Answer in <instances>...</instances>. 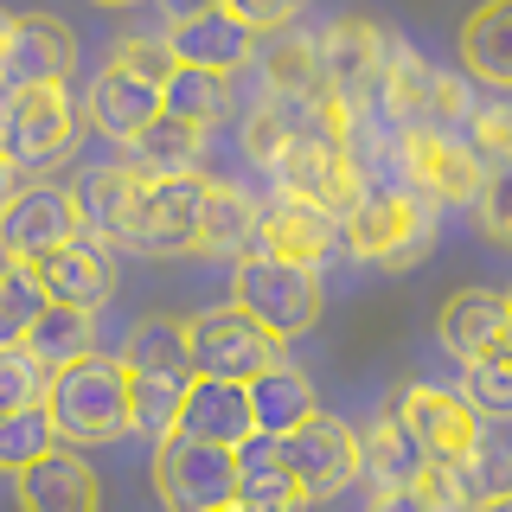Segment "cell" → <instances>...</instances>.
I'll return each instance as SVG.
<instances>
[{
  "instance_id": "6da1fadb",
  "label": "cell",
  "mask_w": 512,
  "mask_h": 512,
  "mask_svg": "<svg viewBox=\"0 0 512 512\" xmlns=\"http://www.w3.org/2000/svg\"><path fill=\"white\" fill-rule=\"evenodd\" d=\"M52 423H58V442H77V448H103L135 429V397H128V365L122 352L103 359V352H84V359L58 365L52 372Z\"/></svg>"
},
{
  "instance_id": "7a4b0ae2",
  "label": "cell",
  "mask_w": 512,
  "mask_h": 512,
  "mask_svg": "<svg viewBox=\"0 0 512 512\" xmlns=\"http://www.w3.org/2000/svg\"><path fill=\"white\" fill-rule=\"evenodd\" d=\"M340 244L372 269H416L436 244V199L423 192H365L359 205L340 218Z\"/></svg>"
},
{
  "instance_id": "3957f363",
  "label": "cell",
  "mask_w": 512,
  "mask_h": 512,
  "mask_svg": "<svg viewBox=\"0 0 512 512\" xmlns=\"http://www.w3.org/2000/svg\"><path fill=\"white\" fill-rule=\"evenodd\" d=\"M231 301L250 308L276 340H295L308 333L327 295H320V269L314 263H295V256H276V250H244L231 269Z\"/></svg>"
},
{
  "instance_id": "277c9868",
  "label": "cell",
  "mask_w": 512,
  "mask_h": 512,
  "mask_svg": "<svg viewBox=\"0 0 512 512\" xmlns=\"http://www.w3.org/2000/svg\"><path fill=\"white\" fill-rule=\"evenodd\" d=\"M352 148H359V141L333 135V128H320L308 116L301 135L288 141V154L269 173H276L282 199H301V205H314V212H327V218H346L352 205L365 199V173H359V160H352Z\"/></svg>"
},
{
  "instance_id": "5b68a950",
  "label": "cell",
  "mask_w": 512,
  "mask_h": 512,
  "mask_svg": "<svg viewBox=\"0 0 512 512\" xmlns=\"http://www.w3.org/2000/svg\"><path fill=\"white\" fill-rule=\"evenodd\" d=\"M0 148L20 173H52L77 148V103L64 84H20L0 96Z\"/></svg>"
},
{
  "instance_id": "8992f818",
  "label": "cell",
  "mask_w": 512,
  "mask_h": 512,
  "mask_svg": "<svg viewBox=\"0 0 512 512\" xmlns=\"http://www.w3.org/2000/svg\"><path fill=\"white\" fill-rule=\"evenodd\" d=\"M372 109H378L384 128H468L474 96L461 77H448L429 58L391 45V64H384V84H378Z\"/></svg>"
},
{
  "instance_id": "52a82bcc",
  "label": "cell",
  "mask_w": 512,
  "mask_h": 512,
  "mask_svg": "<svg viewBox=\"0 0 512 512\" xmlns=\"http://www.w3.org/2000/svg\"><path fill=\"white\" fill-rule=\"evenodd\" d=\"M154 493L173 512L237 506V448L205 442L192 429H173L167 442H154Z\"/></svg>"
},
{
  "instance_id": "ba28073f",
  "label": "cell",
  "mask_w": 512,
  "mask_h": 512,
  "mask_svg": "<svg viewBox=\"0 0 512 512\" xmlns=\"http://www.w3.org/2000/svg\"><path fill=\"white\" fill-rule=\"evenodd\" d=\"M391 160H397V173L436 205H468L480 173H487L480 148L468 135H455V128H391Z\"/></svg>"
},
{
  "instance_id": "9c48e42d",
  "label": "cell",
  "mask_w": 512,
  "mask_h": 512,
  "mask_svg": "<svg viewBox=\"0 0 512 512\" xmlns=\"http://www.w3.org/2000/svg\"><path fill=\"white\" fill-rule=\"evenodd\" d=\"M186 340H192V365L199 372H212V378H256V372H269V365L282 359V340L263 327L250 308H212V314H192L186 320Z\"/></svg>"
},
{
  "instance_id": "30bf717a",
  "label": "cell",
  "mask_w": 512,
  "mask_h": 512,
  "mask_svg": "<svg viewBox=\"0 0 512 512\" xmlns=\"http://www.w3.org/2000/svg\"><path fill=\"white\" fill-rule=\"evenodd\" d=\"M282 461H288V474H295L301 500H333V493H346L352 480L365 474L359 436H352L346 423H333V416H308L301 429H288Z\"/></svg>"
},
{
  "instance_id": "8fae6325",
  "label": "cell",
  "mask_w": 512,
  "mask_h": 512,
  "mask_svg": "<svg viewBox=\"0 0 512 512\" xmlns=\"http://www.w3.org/2000/svg\"><path fill=\"white\" fill-rule=\"evenodd\" d=\"M384 64H391V39H384V26L372 20H333L320 32V77H327V90H340L352 109H372L378 103V84H384Z\"/></svg>"
},
{
  "instance_id": "7c38bea8",
  "label": "cell",
  "mask_w": 512,
  "mask_h": 512,
  "mask_svg": "<svg viewBox=\"0 0 512 512\" xmlns=\"http://www.w3.org/2000/svg\"><path fill=\"white\" fill-rule=\"evenodd\" d=\"M77 231H84V199L64 186H13L0 199V250H13V256L39 263L45 250H58Z\"/></svg>"
},
{
  "instance_id": "4fadbf2b",
  "label": "cell",
  "mask_w": 512,
  "mask_h": 512,
  "mask_svg": "<svg viewBox=\"0 0 512 512\" xmlns=\"http://www.w3.org/2000/svg\"><path fill=\"white\" fill-rule=\"evenodd\" d=\"M160 109H167L160 84H154V77H141V71H128V64H103V71L90 77V90H84V122L103 141H122V148L160 116Z\"/></svg>"
},
{
  "instance_id": "5bb4252c",
  "label": "cell",
  "mask_w": 512,
  "mask_h": 512,
  "mask_svg": "<svg viewBox=\"0 0 512 512\" xmlns=\"http://www.w3.org/2000/svg\"><path fill=\"white\" fill-rule=\"evenodd\" d=\"M256 39L263 32L244 26L224 0H212V7H192L180 13V20H167V45L180 64H205V71H244V64L256 58Z\"/></svg>"
},
{
  "instance_id": "9a60e30c",
  "label": "cell",
  "mask_w": 512,
  "mask_h": 512,
  "mask_svg": "<svg viewBox=\"0 0 512 512\" xmlns=\"http://www.w3.org/2000/svg\"><path fill=\"white\" fill-rule=\"evenodd\" d=\"M148 192L154 173H141L135 160H116V167H90L77 180V199H84V224L103 231L109 244H135L141 218H148Z\"/></svg>"
},
{
  "instance_id": "2e32d148",
  "label": "cell",
  "mask_w": 512,
  "mask_h": 512,
  "mask_svg": "<svg viewBox=\"0 0 512 512\" xmlns=\"http://www.w3.org/2000/svg\"><path fill=\"white\" fill-rule=\"evenodd\" d=\"M391 410L410 423V436L429 455H468L480 442V410L468 404V391H448V384H404L391 397Z\"/></svg>"
},
{
  "instance_id": "e0dca14e",
  "label": "cell",
  "mask_w": 512,
  "mask_h": 512,
  "mask_svg": "<svg viewBox=\"0 0 512 512\" xmlns=\"http://www.w3.org/2000/svg\"><path fill=\"white\" fill-rule=\"evenodd\" d=\"M39 276L52 288V301H77V308H103L109 295H116V244H109L103 231H77L64 237L58 250L39 256Z\"/></svg>"
},
{
  "instance_id": "ac0fdd59",
  "label": "cell",
  "mask_w": 512,
  "mask_h": 512,
  "mask_svg": "<svg viewBox=\"0 0 512 512\" xmlns=\"http://www.w3.org/2000/svg\"><path fill=\"white\" fill-rule=\"evenodd\" d=\"M77 71V32L52 13L7 20V84H71Z\"/></svg>"
},
{
  "instance_id": "d6986e66",
  "label": "cell",
  "mask_w": 512,
  "mask_h": 512,
  "mask_svg": "<svg viewBox=\"0 0 512 512\" xmlns=\"http://www.w3.org/2000/svg\"><path fill=\"white\" fill-rule=\"evenodd\" d=\"M436 340L448 359H480V352H500L512 346V308L500 288H455L436 314Z\"/></svg>"
},
{
  "instance_id": "ffe728a7",
  "label": "cell",
  "mask_w": 512,
  "mask_h": 512,
  "mask_svg": "<svg viewBox=\"0 0 512 512\" xmlns=\"http://www.w3.org/2000/svg\"><path fill=\"white\" fill-rule=\"evenodd\" d=\"M13 487H20L26 512H90L103 500V487H96L90 461L77 455V442H52L39 461H26V468L13 474Z\"/></svg>"
},
{
  "instance_id": "44dd1931",
  "label": "cell",
  "mask_w": 512,
  "mask_h": 512,
  "mask_svg": "<svg viewBox=\"0 0 512 512\" xmlns=\"http://www.w3.org/2000/svg\"><path fill=\"white\" fill-rule=\"evenodd\" d=\"M365 487H372V500L378 506H404L416 500V474H423V461H429V448L410 436V423L397 410H384L372 429H365Z\"/></svg>"
},
{
  "instance_id": "7402d4cb",
  "label": "cell",
  "mask_w": 512,
  "mask_h": 512,
  "mask_svg": "<svg viewBox=\"0 0 512 512\" xmlns=\"http://www.w3.org/2000/svg\"><path fill=\"white\" fill-rule=\"evenodd\" d=\"M199 218H205V173H173V180H154L135 250L192 256V250H199Z\"/></svg>"
},
{
  "instance_id": "603a6c76",
  "label": "cell",
  "mask_w": 512,
  "mask_h": 512,
  "mask_svg": "<svg viewBox=\"0 0 512 512\" xmlns=\"http://www.w3.org/2000/svg\"><path fill=\"white\" fill-rule=\"evenodd\" d=\"M180 429H192V436H205V442L237 448V442L256 429L250 384H244V378H212V372H199V378H192V391H186Z\"/></svg>"
},
{
  "instance_id": "cb8c5ba5",
  "label": "cell",
  "mask_w": 512,
  "mask_h": 512,
  "mask_svg": "<svg viewBox=\"0 0 512 512\" xmlns=\"http://www.w3.org/2000/svg\"><path fill=\"white\" fill-rule=\"evenodd\" d=\"M256 244L320 269L333 256V244H340V218L314 212V205H301V199H276L263 218H256Z\"/></svg>"
},
{
  "instance_id": "d4e9b609",
  "label": "cell",
  "mask_w": 512,
  "mask_h": 512,
  "mask_svg": "<svg viewBox=\"0 0 512 512\" xmlns=\"http://www.w3.org/2000/svg\"><path fill=\"white\" fill-rule=\"evenodd\" d=\"M295 500H301V487H295V474H288V461H282V436L250 429V436L237 442V506L282 512Z\"/></svg>"
},
{
  "instance_id": "484cf974",
  "label": "cell",
  "mask_w": 512,
  "mask_h": 512,
  "mask_svg": "<svg viewBox=\"0 0 512 512\" xmlns=\"http://www.w3.org/2000/svg\"><path fill=\"white\" fill-rule=\"evenodd\" d=\"M128 160H135L141 173H154V180L205 173V122H186V116H173V109H160V116L128 141Z\"/></svg>"
},
{
  "instance_id": "4316f807",
  "label": "cell",
  "mask_w": 512,
  "mask_h": 512,
  "mask_svg": "<svg viewBox=\"0 0 512 512\" xmlns=\"http://www.w3.org/2000/svg\"><path fill=\"white\" fill-rule=\"evenodd\" d=\"M461 71L493 90H512V0H480L461 20Z\"/></svg>"
},
{
  "instance_id": "83f0119b",
  "label": "cell",
  "mask_w": 512,
  "mask_h": 512,
  "mask_svg": "<svg viewBox=\"0 0 512 512\" xmlns=\"http://www.w3.org/2000/svg\"><path fill=\"white\" fill-rule=\"evenodd\" d=\"M256 218L263 212H256V199L244 186L205 173V218H199V250L192 256H244L256 237Z\"/></svg>"
},
{
  "instance_id": "f1b7e54d",
  "label": "cell",
  "mask_w": 512,
  "mask_h": 512,
  "mask_svg": "<svg viewBox=\"0 0 512 512\" xmlns=\"http://www.w3.org/2000/svg\"><path fill=\"white\" fill-rule=\"evenodd\" d=\"M250 410H256V429H269V436H288V429H301L308 416H320V397L308 372H295L288 359H276L269 372L250 378Z\"/></svg>"
},
{
  "instance_id": "f546056e",
  "label": "cell",
  "mask_w": 512,
  "mask_h": 512,
  "mask_svg": "<svg viewBox=\"0 0 512 512\" xmlns=\"http://www.w3.org/2000/svg\"><path fill=\"white\" fill-rule=\"evenodd\" d=\"M122 365H128V378H135V372H199V365H192L186 320L141 314L135 327H128V340H122Z\"/></svg>"
},
{
  "instance_id": "4dcf8cb0",
  "label": "cell",
  "mask_w": 512,
  "mask_h": 512,
  "mask_svg": "<svg viewBox=\"0 0 512 512\" xmlns=\"http://www.w3.org/2000/svg\"><path fill=\"white\" fill-rule=\"evenodd\" d=\"M45 308H52V288H45L39 263H32V256L0 250V346L26 340V327H32Z\"/></svg>"
},
{
  "instance_id": "1f68e13d",
  "label": "cell",
  "mask_w": 512,
  "mask_h": 512,
  "mask_svg": "<svg viewBox=\"0 0 512 512\" xmlns=\"http://www.w3.org/2000/svg\"><path fill=\"white\" fill-rule=\"evenodd\" d=\"M301 122H308V96H276V90H269L263 103L244 116V160L269 173L288 154V141L301 135Z\"/></svg>"
},
{
  "instance_id": "d6a6232c",
  "label": "cell",
  "mask_w": 512,
  "mask_h": 512,
  "mask_svg": "<svg viewBox=\"0 0 512 512\" xmlns=\"http://www.w3.org/2000/svg\"><path fill=\"white\" fill-rule=\"evenodd\" d=\"M26 346L58 372V365H71V359H84V352H96V314L77 308V301H52V308H45V314L26 327Z\"/></svg>"
},
{
  "instance_id": "836d02e7",
  "label": "cell",
  "mask_w": 512,
  "mask_h": 512,
  "mask_svg": "<svg viewBox=\"0 0 512 512\" xmlns=\"http://www.w3.org/2000/svg\"><path fill=\"white\" fill-rule=\"evenodd\" d=\"M192 378H199V372H135V378H128V397H135V436L167 442L173 429H180Z\"/></svg>"
},
{
  "instance_id": "e575fe53",
  "label": "cell",
  "mask_w": 512,
  "mask_h": 512,
  "mask_svg": "<svg viewBox=\"0 0 512 512\" xmlns=\"http://www.w3.org/2000/svg\"><path fill=\"white\" fill-rule=\"evenodd\" d=\"M160 96H167V109L173 116H186V122H224L237 109V96H231V71H205V64H173V77L160 84Z\"/></svg>"
},
{
  "instance_id": "d590c367",
  "label": "cell",
  "mask_w": 512,
  "mask_h": 512,
  "mask_svg": "<svg viewBox=\"0 0 512 512\" xmlns=\"http://www.w3.org/2000/svg\"><path fill=\"white\" fill-rule=\"evenodd\" d=\"M269 52H263V90H276V96H314L327 77H320V39H308V32H295V26H282V32H269Z\"/></svg>"
},
{
  "instance_id": "8d00e7d4",
  "label": "cell",
  "mask_w": 512,
  "mask_h": 512,
  "mask_svg": "<svg viewBox=\"0 0 512 512\" xmlns=\"http://www.w3.org/2000/svg\"><path fill=\"white\" fill-rule=\"evenodd\" d=\"M52 442H58L52 404H20V410H0V468H7V474H20L26 461H39Z\"/></svg>"
},
{
  "instance_id": "74e56055",
  "label": "cell",
  "mask_w": 512,
  "mask_h": 512,
  "mask_svg": "<svg viewBox=\"0 0 512 512\" xmlns=\"http://www.w3.org/2000/svg\"><path fill=\"white\" fill-rule=\"evenodd\" d=\"M461 391L487 423H512V346L480 352V359L461 365Z\"/></svg>"
},
{
  "instance_id": "f35d334b",
  "label": "cell",
  "mask_w": 512,
  "mask_h": 512,
  "mask_svg": "<svg viewBox=\"0 0 512 512\" xmlns=\"http://www.w3.org/2000/svg\"><path fill=\"white\" fill-rule=\"evenodd\" d=\"M52 391V365L39 359L26 340L0 346V410H20V404H45Z\"/></svg>"
},
{
  "instance_id": "ab89813d",
  "label": "cell",
  "mask_w": 512,
  "mask_h": 512,
  "mask_svg": "<svg viewBox=\"0 0 512 512\" xmlns=\"http://www.w3.org/2000/svg\"><path fill=\"white\" fill-rule=\"evenodd\" d=\"M474 224L493 237V244L512 250V160H487V173H480L474 186Z\"/></svg>"
},
{
  "instance_id": "60d3db41",
  "label": "cell",
  "mask_w": 512,
  "mask_h": 512,
  "mask_svg": "<svg viewBox=\"0 0 512 512\" xmlns=\"http://www.w3.org/2000/svg\"><path fill=\"white\" fill-rule=\"evenodd\" d=\"M455 461H461V480H468V500L474 506H493V500H506V493H512V455H506V448L474 442L468 455H455Z\"/></svg>"
},
{
  "instance_id": "b9f144b4",
  "label": "cell",
  "mask_w": 512,
  "mask_h": 512,
  "mask_svg": "<svg viewBox=\"0 0 512 512\" xmlns=\"http://www.w3.org/2000/svg\"><path fill=\"white\" fill-rule=\"evenodd\" d=\"M109 64H128V71H141V77H154V84H167L180 58H173L167 32H160V39H154V32H128V39L109 45Z\"/></svg>"
},
{
  "instance_id": "7bdbcfd3",
  "label": "cell",
  "mask_w": 512,
  "mask_h": 512,
  "mask_svg": "<svg viewBox=\"0 0 512 512\" xmlns=\"http://www.w3.org/2000/svg\"><path fill=\"white\" fill-rule=\"evenodd\" d=\"M468 141L480 148V160H512V103H474Z\"/></svg>"
},
{
  "instance_id": "ee69618b",
  "label": "cell",
  "mask_w": 512,
  "mask_h": 512,
  "mask_svg": "<svg viewBox=\"0 0 512 512\" xmlns=\"http://www.w3.org/2000/svg\"><path fill=\"white\" fill-rule=\"evenodd\" d=\"M224 7H231L244 26H256V32H282V26L301 20V7H308V0H224Z\"/></svg>"
},
{
  "instance_id": "f6af8a7d",
  "label": "cell",
  "mask_w": 512,
  "mask_h": 512,
  "mask_svg": "<svg viewBox=\"0 0 512 512\" xmlns=\"http://www.w3.org/2000/svg\"><path fill=\"white\" fill-rule=\"evenodd\" d=\"M13 173H20V167H13V160H7V148H0V199L13 192Z\"/></svg>"
},
{
  "instance_id": "bcb514c9",
  "label": "cell",
  "mask_w": 512,
  "mask_h": 512,
  "mask_svg": "<svg viewBox=\"0 0 512 512\" xmlns=\"http://www.w3.org/2000/svg\"><path fill=\"white\" fill-rule=\"evenodd\" d=\"M192 7H212V0H167V13L180 20V13H192Z\"/></svg>"
},
{
  "instance_id": "7dc6e473",
  "label": "cell",
  "mask_w": 512,
  "mask_h": 512,
  "mask_svg": "<svg viewBox=\"0 0 512 512\" xmlns=\"http://www.w3.org/2000/svg\"><path fill=\"white\" fill-rule=\"evenodd\" d=\"M96 7H135V0H96Z\"/></svg>"
},
{
  "instance_id": "c3c4849f",
  "label": "cell",
  "mask_w": 512,
  "mask_h": 512,
  "mask_svg": "<svg viewBox=\"0 0 512 512\" xmlns=\"http://www.w3.org/2000/svg\"><path fill=\"white\" fill-rule=\"evenodd\" d=\"M506 308H512V288H506Z\"/></svg>"
}]
</instances>
